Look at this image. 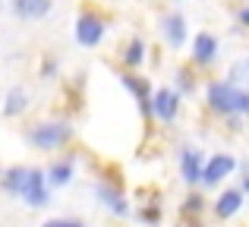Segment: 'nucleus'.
I'll use <instances>...</instances> for the list:
<instances>
[{
	"label": "nucleus",
	"mask_w": 249,
	"mask_h": 227,
	"mask_svg": "<svg viewBox=\"0 0 249 227\" xmlns=\"http://www.w3.org/2000/svg\"><path fill=\"white\" fill-rule=\"evenodd\" d=\"M0 6H3V0H0Z\"/></svg>",
	"instance_id": "nucleus-26"
},
{
	"label": "nucleus",
	"mask_w": 249,
	"mask_h": 227,
	"mask_svg": "<svg viewBox=\"0 0 249 227\" xmlns=\"http://www.w3.org/2000/svg\"><path fill=\"white\" fill-rule=\"evenodd\" d=\"M237 111L249 117V92H243V88H240V98H237Z\"/></svg>",
	"instance_id": "nucleus-21"
},
{
	"label": "nucleus",
	"mask_w": 249,
	"mask_h": 227,
	"mask_svg": "<svg viewBox=\"0 0 249 227\" xmlns=\"http://www.w3.org/2000/svg\"><path fill=\"white\" fill-rule=\"evenodd\" d=\"M202 171H205V155H202L199 148H183L180 152V177H183V183H189V186L202 183Z\"/></svg>",
	"instance_id": "nucleus-9"
},
{
	"label": "nucleus",
	"mask_w": 249,
	"mask_h": 227,
	"mask_svg": "<svg viewBox=\"0 0 249 227\" xmlns=\"http://www.w3.org/2000/svg\"><path fill=\"white\" fill-rule=\"evenodd\" d=\"M237 19H240V25H246V29H249V3H243L237 10Z\"/></svg>",
	"instance_id": "nucleus-22"
},
{
	"label": "nucleus",
	"mask_w": 249,
	"mask_h": 227,
	"mask_svg": "<svg viewBox=\"0 0 249 227\" xmlns=\"http://www.w3.org/2000/svg\"><path fill=\"white\" fill-rule=\"evenodd\" d=\"M161 35H164V41L170 48H183L186 44V19L180 13H167L161 19Z\"/></svg>",
	"instance_id": "nucleus-11"
},
{
	"label": "nucleus",
	"mask_w": 249,
	"mask_h": 227,
	"mask_svg": "<svg viewBox=\"0 0 249 227\" xmlns=\"http://www.w3.org/2000/svg\"><path fill=\"white\" fill-rule=\"evenodd\" d=\"M202 209H205V196H202V192H189L180 211H183V218H189V215H199Z\"/></svg>",
	"instance_id": "nucleus-18"
},
{
	"label": "nucleus",
	"mask_w": 249,
	"mask_h": 227,
	"mask_svg": "<svg viewBox=\"0 0 249 227\" xmlns=\"http://www.w3.org/2000/svg\"><path fill=\"white\" fill-rule=\"evenodd\" d=\"M95 199L104 205L107 211H114V215L126 218L129 215V205H126V196L120 192V186L110 183V180H101V183H95Z\"/></svg>",
	"instance_id": "nucleus-6"
},
{
	"label": "nucleus",
	"mask_w": 249,
	"mask_h": 227,
	"mask_svg": "<svg viewBox=\"0 0 249 227\" xmlns=\"http://www.w3.org/2000/svg\"><path fill=\"white\" fill-rule=\"evenodd\" d=\"M25 174H29V167H19V164H16V167H6V171H3V177H0V190H3V192H10V196H19Z\"/></svg>",
	"instance_id": "nucleus-16"
},
{
	"label": "nucleus",
	"mask_w": 249,
	"mask_h": 227,
	"mask_svg": "<svg viewBox=\"0 0 249 227\" xmlns=\"http://www.w3.org/2000/svg\"><path fill=\"white\" fill-rule=\"evenodd\" d=\"M73 139V126L67 120H48V123H35L25 133V142L38 152H57Z\"/></svg>",
	"instance_id": "nucleus-1"
},
{
	"label": "nucleus",
	"mask_w": 249,
	"mask_h": 227,
	"mask_svg": "<svg viewBox=\"0 0 249 227\" xmlns=\"http://www.w3.org/2000/svg\"><path fill=\"white\" fill-rule=\"evenodd\" d=\"M54 73H57V60H48V63L41 67V76H44V79H51Z\"/></svg>",
	"instance_id": "nucleus-23"
},
{
	"label": "nucleus",
	"mask_w": 249,
	"mask_h": 227,
	"mask_svg": "<svg viewBox=\"0 0 249 227\" xmlns=\"http://www.w3.org/2000/svg\"><path fill=\"white\" fill-rule=\"evenodd\" d=\"M44 174H48V183L60 190V186H67L70 180H73V174H76V158H70V155H67V158L54 161V164H51Z\"/></svg>",
	"instance_id": "nucleus-14"
},
{
	"label": "nucleus",
	"mask_w": 249,
	"mask_h": 227,
	"mask_svg": "<svg viewBox=\"0 0 249 227\" xmlns=\"http://www.w3.org/2000/svg\"><path fill=\"white\" fill-rule=\"evenodd\" d=\"M120 82H123V88H129V92H133V98L139 101V111L145 114V117H155V107H152L155 92H152V82H148V76L120 73Z\"/></svg>",
	"instance_id": "nucleus-5"
},
{
	"label": "nucleus",
	"mask_w": 249,
	"mask_h": 227,
	"mask_svg": "<svg viewBox=\"0 0 249 227\" xmlns=\"http://www.w3.org/2000/svg\"><path fill=\"white\" fill-rule=\"evenodd\" d=\"M29 107V95H25V88H10L6 92V101H3V114L6 117H19Z\"/></svg>",
	"instance_id": "nucleus-17"
},
{
	"label": "nucleus",
	"mask_w": 249,
	"mask_h": 227,
	"mask_svg": "<svg viewBox=\"0 0 249 227\" xmlns=\"http://www.w3.org/2000/svg\"><path fill=\"white\" fill-rule=\"evenodd\" d=\"M246 73H249V60H246Z\"/></svg>",
	"instance_id": "nucleus-25"
},
{
	"label": "nucleus",
	"mask_w": 249,
	"mask_h": 227,
	"mask_svg": "<svg viewBox=\"0 0 249 227\" xmlns=\"http://www.w3.org/2000/svg\"><path fill=\"white\" fill-rule=\"evenodd\" d=\"M237 98H240V88L233 79H214L208 82L205 88V101H208V111L221 114V117H233L237 111Z\"/></svg>",
	"instance_id": "nucleus-2"
},
{
	"label": "nucleus",
	"mask_w": 249,
	"mask_h": 227,
	"mask_svg": "<svg viewBox=\"0 0 249 227\" xmlns=\"http://www.w3.org/2000/svg\"><path fill=\"white\" fill-rule=\"evenodd\" d=\"M180 98H183V95L177 92V88H158L155 98H152L155 117H158L161 123H174L177 114H180Z\"/></svg>",
	"instance_id": "nucleus-7"
},
{
	"label": "nucleus",
	"mask_w": 249,
	"mask_h": 227,
	"mask_svg": "<svg viewBox=\"0 0 249 227\" xmlns=\"http://www.w3.org/2000/svg\"><path fill=\"white\" fill-rule=\"evenodd\" d=\"M233 167H237V161L231 158V155H214V158L205 161V171H202V183L205 186H218L221 180H227L233 174Z\"/></svg>",
	"instance_id": "nucleus-10"
},
{
	"label": "nucleus",
	"mask_w": 249,
	"mask_h": 227,
	"mask_svg": "<svg viewBox=\"0 0 249 227\" xmlns=\"http://www.w3.org/2000/svg\"><path fill=\"white\" fill-rule=\"evenodd\" d=\"M243 192H249V177H243V186H240Z\"/></svg>",
	"instance_id": "nucleus-24"
},
{
	"label": "nucleus",
	"mask_w": 249,
	"mask_h": 227,
	"mask_svg": "<svg viewBox=\"0 0 249 227\" xmlns=\"http://www.w3.org/2000/svg\"><path fill=\"white\" fill-rule=\"evenodd\" d=\"M19 199H22L29 209H44L51 202V183H48V174L38 171V167H29L22 180V190H19Z\"/></svg>",
	"instance_id": "nucleus-4"
},
{
	"label": "nucleus",
	"mask_w": 249,
	"mask_h": 227,
	"mask_svg": "<svg viewBox=\"0 0 249 227\" xmlns=\"http://www.w3.org/2000/svg\"><path fill=\"white\" fill-rule=\"evenodd\" d=\"M120 60H123V67H129V70L142 67V63H145V41H142V38H129L126 48L120 51Z\"/></svg>",
	"instance_id": "nucleus-15"
},
{
	"label": "nucleus",
	"mask_w": 249,
	"mask_h": 227,
	"mask_svg": "<svg viewBox=\"0 0 249 227\" xmlns=\"http://www.w3.org/2000/svg\"><path fill=\"white\" fill-rule=\"evenodd\" d=\"M51 0H13V13H16L19 19H25V22H38V19H44L51 13Z\"/></svg>",
	"instance_id": "nucleus-13"
},
{
	"label": "nucleus",
	"mask_w": 249,
	"mask_h": 227,
	"mask_svg": "<svg viewBox=\"0 0 249 227\" xmlns=\"http://www.w3.org/2000/svg\"><path fill=\"white\" fill-rule=\"evenodd\" d=\"M221 44L218 38L212 35V32H196L193 38V51H189V57H193L196 67H208V63H214V57H218Z\"/></svg>",
	"instance_id": "nucleus-8"
},
{
	"label": "nucleus",
	"mask_w": 249,
	"mask_h": 227,
	"mask_svg": "<svg viewBox=\"0 0 249 227\" xmlns=\"http://www.w3.org/2000/svg\"><path fill=\"white\" fill-rule=\"evenodd\" d=\"M139 221H148V224H155V221H161V209H158V205H148V209H142L139 211Z\"/></svg>",
	"instance_id": "nucleus-20"
},
{
	"label": "nucleus",
	"mask_w": 249,
	"mask_h": 227,
	"mask_svg": "<svg viewBox=\"0 0 249 227\" xmlns=\"http://www.w3.org/2000/svg\"><path fill=\"white\" fill-rule=\"evenodd\" d=\"M214 218H221V221H227V218H233L240 209H243V190H224L218 199H214Z\"/></svg>",
	"instance_id": "nucleus-12"
},
{
	"label": "nucleus",
	"mask_w": 249,
	"mask_h": 227,
	"mask_svg": "<svg viewBox=\"0 0 249 227\" xmlns=\"http://www.w3.org/2000/svg\"><path fill=\"white\" fill-rule=\"evenodd\" d=\"M104 32H107V19L98 10L85 6L79 13V19H76V41H79L82 48H98V44L104 41Z\"/></svg>",
	"instance_id": "nucleus-3"
},
{
	"label": "nucleus",
	"mask_w": 249,
	"mask_h": 227,
	"mask_svg": "<svg viewBox=\"0 0 249 227\" xmlns=\"http://www.w3.org/2000/svg\"><path fill=\"white\" fill-rule=\"evenodd\" d=\"M177 92L180 95H193L196 92V76L189 70H177Z\"/></svg>",
	"instance_id": "nucleus-19"
}]
</instances>
